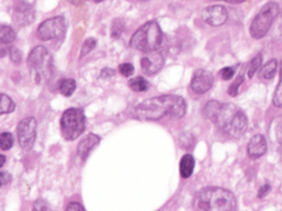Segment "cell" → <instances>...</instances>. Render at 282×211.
Listing matches in <instances>:
<instances>
[{
  "instance_id": "6da1fadb",
  "label": "cell",
  "mask_w": 282,
  "mask_h": 211,
  "mask_svg": "<svg viewBox=\"0 0 282 211\" xmlns=\"http://www.w3.org/2000/svg\"><path fill=\"white\" fill-rule=\"evenodd\" d=\"M186 113L185 100L175 95L147 99L130 110V117L139 121H158L163 118L179 120Z\"/></svg>"
},
{
  "instance_id": "7a4b0ae2",
  "label": "cell",
  "mask_w": 282,
  "mask_h": 211,
  "mask_svg": "<svg viewBox=\"0 0 282 211\" xmlns=\"http://www.w3.org/2000/svg\"><path fill=\"white\" fill-rule=\"evenodd\" d=\"M203 114L223 133L234 139L241 138L248 128L247 115L241 108L231 103L221 104L216 100H212L205 105Z\"/></svg>"
},
{
  "instance_id": "3957f363",
  "label": "cell",
  "mask_w": 282,
  "mask_h": 211,
  "mask_svg": "<svg viewBox=\"0 0 282 211\" xmlns=\"http://www.w3.org/2000/svg\"><path fill=\"white\" fill-rule=\"evenodd\" d=\"M194 208L203 211L235 210L237 208V203L234 194L227 189L206 187L196 194Z\"/></svg>"
},
{
  "instance_id": "277c9868",
  "label": "cell",
  "mask_w": 282,
  "mask_h": 211,
  "mask_svg": "<svg viewBox=\"0 0 282 211\" xmlns=\"http://www.w3.org/2000/svg\"><path fill=\"white\" fill-rule=\"evenodd\" d=\"M28 67L35 84H46L53 73V57L44 46L39 45L31 51L28 57Z\"/></svg>"
},
{
  "instance_id": "5b68a950",
  "label": "cell",
  "mask_w": 282,
  "mask_h": 211,
  "mask_svg": "<svg viewBox=\"0 0 282 211\" xmlns=\"http://www.w3.org/2000/svg\"><path fill=\"white\" fill-rule=\"evenodd\" d=\"M163 34L156 21L143 24L130 39V45L142 53L157 51L161 45Z\"/></svg>"
},
{
  "instance_id": "8992f818",
  "label": "cell",
  "mask_w": 282,
  "mask_h": 211,
  "mask_svg": "<svg viewBox=\"0 0 282 211\" xmlns=\"http://www.w3.org/2000/svg\"><path fill=\"white\" fill-rule=\"evenodd\" d=\"M279 4L277 2H268L262 8V10L254 18L250 24L249 32L254 39H262L268 33L271 25L275 22L276 18L279 14Z\"/></svg>"
},
{
  "instance_id": "52a82bcc",
  "label": "cell",
  "mask_w": 282,
  "mask_h": 211,
  "mask_svg": "<svg viewBox=\"0 0 282 211\" xmlns=\"http://www.w3.org/2000/svg\"><path fill=\"white\" fill-rule=\"evenodd\" d=\"M85 130V114L82 109L70 108L64 111L61 118V132L67 141L77 139Z\"/></svg>"
},
{
  "instance_id": "ba28073f",
  "label": "cell",
  "mask_w": 282,
  "mask_h": 211,
  "mask_svg": "<svg viewBox=\"0 0 282 211\" xmlns=\"http://www.w3.org/2000/svg\"><path fill=\"white\" fill-rule=\"evenodd\" d=\"M66 32V22L63 17H54L43 21L38 28V38L41 41L62 39Z\"/></svg>"
},
{
  "instance_id": "9c48e42d",
  "label": "cell",
  "mask_w": 282,
  "mask_h": 211,
  "mask_svg": "<svg viewBox=\"0 0 282 211\" xmlns=\"http://www.w3.org/2000/svg\"><path fill=\"white\" fill-rule=\"evenodd\" d=\"M17 135L20 146L24 150H30L36 139V120L32 117L21 120L17 128Z\"/></svg>"
},
{
  "instance_id": "30bf717a",
  "label": "cell",
  "mask_w": 282,
  "mask_h": 211,
  "mask_svg": "<svg viewBox=\"0 0 282 211\" xmlns=\"http://www.w3.org/2000/svg\"><path fill=\"white\" fill-rule=\"evenodd\" d=\"M164 65V57L160 52L151 51L145 53L140 60V67L142 73L147 76H152L157 74Z\"/></svg>"
},
{
  "instance_id": "8fae6325",
  "label": "cell",
  "mask_w": 282,
  "mask_h": 211,
  "mask_svg": "<svg viewBox=\"0 0 282 211\" xmlns=\"http://www.w3.org/2000/svg\"><path fill=\"white\" fill-rule=\"evenodd\" d=\"M214 83V77L212 73L206 70H198L192 77L191 81V88L198 95H203L210 91Z\"/></svg>"
},
{
  "instance_id": "7c38bea8",
  "label": "cell",
  "mask_w": 282,
  "mask_h": 211,
  "mask_svg": "<svg viewBox=\"0 0 282 211\" xmlns=\"http://www.w3.org/2000/svg\"><path fill=\"white\" fill-rule=\"evenodd\" d=\"M202 18L207 24L212 26H220L227 21L228 13L225 7L212 6L204 9L203 13H202Z\"/></svg>"
},
{
  "instance_id": "4fadbf2b",
  "label": "cell",
  "mask_w": 282,
  "mask_h": 211,
  "mask_svg": "<svg viewBox=\"0 0 282 211\" xmlns=\"http://www.w3.org/2000/svg\"><path fill=\"white\" fill-rule=\"evenodd\" d=\"M34 19V10L30 3L20 1L14 6L13 21L17 24L24 26L32 22Z\"/></svg>"
},
{
  "instance_id": "5bb4252c",
  "label": "cell",
  "mask_w": 282,
  "mask_h": 211,
  "mask_svg": "<svg viewBox=\"0 0 282 211\" xmlns=\"http://www.w3.org/2000/svg\"><path fill=\"white\" fill-rule=\"evenodd\" d=\"M266 152H267V141H266L265 136L262 134L253 136L247 146L248 156L253 160H257V158L264 156Z\"/></svg>"
},
{
  "instance_id": "9a60e30c",
  "label": "cell",
  "mask_w": 282,
  "mask_h": 211,
  "mask_svg": "<svg viewBox=\"0 0 282 211\" xmlns=\"http://www.w3.org/2000/svg\"><path fill=\"white\" fill-rule=\"evenodd\" d=\"M100 142V138L96 134L90 133L85 136V138L79 142L77 145V155L82 161H85L87 156L90 154V152L96 147Z\"/></svg>"
},
{
  "instance_id": "2e32d148",
  "label": "cell",
  "mask_w": 282,
  "mask_h": 211,
  "mask_svg": "<svg viewBox=\"0 0 282 211\" xmlns=\"http://www.w3.org/2000/svg\"><path fill=\"white\" fill-rule=\"evenodd\" d=\"M195 161L191 154H185L180 162V174L183 178H189L194 172Z\"/></svg>"
},
{
  "instance_id": "e0dca14e",
  "label": "cell",
  "mask_w": 282,
  "mask_h": 211,
  "mask_svg": "<svg viewBox=\"0 0 282 211\" xmlns=\"http://www.w3.org/2000/svg\"><path fill=\"white\" fill-rule=\"evenodd\" d=\"M277 70H278V62H277V60H271L260 70L259 77L267 79V81L268 79H273L276 76Z\"/></svg>"
},
{
  "instance_id": "ac0fdd59",
  "label": "cell",
  "mask_w": 282,
  "mask_h": 211,
  "mask_svg": "<svg viewBox=\"0 0 282 211\" xmlns=\"http://www.w3.org/2000/svg\"><path fill=\"white\" fill-rule=\"evenodd\" d=\"M76 82L73 78H64L58 84V91L64 97H70L75 92Z\"/></svg>"
},
{
  "instance_id": "d6986e66",
  "label": "cell",
  "mask_w": 282,
  "mask_h": 211,
  "mask_svg": "<svg viewBox=\"0 0 282 211\" xmlns=\"http://www.w3.org/2000/svg\"><path fill=\"white\" fill-rule=\"evenodd\" d=\"M128 85L131 91L137 92V93L146 92L149 88V83L143 77H135V78L130 79Z\"/></svg>"
},
{
  "instance_id": "ffe728a7",
  "label": "cell",
  "mask_w": 282,
  "mask_h": 211,
  "mask_svg": "<svg viewBox=\"0 0 282 211\" xmlns=\"http://www.w3.org/2000/svg\"><path fill=\"white\" fill-rule=\"evenodd\" d=\"M15 40V33L12 30V28H10L8 25H1V30H0V41H1L2 44H9L12 43Z\"/></svg>"
},
{
  "instance_id": "44dd1931",
  "label": "cell",
  "mask_w": 282,
  "mask_h": 211,
  "mask_svg": "<svg viewBox=\"0 0 282 211\" xmlns=\"http://www.w3.org/2000/svg\"><path fill=\"white\" fill-rule=\"evenodd\" d=\"M15 109V105L12 102V99L8 97L7 95H1V103H0V113L6 114L12 112Z\"/></svg>"
},
{
  "instance_id": "7402d4cb",
  "label": "cell",
  "mask_w": 282,
  "mask_h": 211,
  "mask_svg": "<svg viewBox=\"0 0 282 211\" xmlns=\"http://www.w3.org/2000/svg\"><path fill=\"white\" fill-rule=\"evenodd\" d=\"M262 64H263V54H262V53H259V54H257L256 56L254 57L252 62H250V64H249V68H248V77L249 78L254 77V75L259 70V67L262 66Z\"/></svg>"
},
{
  "instance_id": "603a6c76",
  "label": "cell",
  "mask_w": 282,
  "mask_h": 211,
  "mask_svg": "<svg viewBox=\"0 0 282 211\" xmlns=\"http://www.w3.org/2000/svg\"><path fill=\"white\" fill-rule=\"evenodd\" d=\"M13 145V136L9 132H2L0 135V149L2 151H8Z\"/></svg>"
},
{
  "instance_id": "cb8c5ba5",
  "label": "cell",
  "mask_w": 282,
  "mask_h": 211,
  "mask_svg": "<svg viewBox=\"0 0 282 211\" xmlns=\"http://www.w3.org/2000/svg\"><path fill=\"white\" fill-rule=\"evenodd\" d=\"M125 30V22L121 19H116L111 25V38L118 39Z\"/></svg>"
},
{
  "instance_id": "d4e9b609",
  "label": "cell",
  "mask_w": 282,
  "mask_h": 211,
  "mask_svg": "<svg viewBox=\"0 0 282 211\" xmlns=\"http://www.w3.org/2000/svg\"><path fill=\"white\" fill-rule=\"evenodd\" d=\"M274 105L276 107L282 109V64H281V71H280V82L277 86V89L274 95Z\"/></svg>"
},
{
  "instance_id": "484cf974",
  "label": "cell",
  "mask_w": 282,
  "mask_h": 211,
  "mask_svg": "<svg viewBox=\"0 0 282 211\" xmlns=\"http://www.w3.org/2000/svg\"><path fill=\"white\" fill-rule=\"evenodd\" d=\"M96 44H97V42L94 38H89V39L85 41L84 44H83V47H82L81 57H84L85 55L88 54L90 51H93L95 49V46H96Z\"/></svg>"
},
{
  "instance_id": "4316f807",
  "label": "cell",
  "mask_w": 282,
  "mask_h": 211,
  "mask_svg": "<svg viewBox=\"0 0 282 211\" xmlns=\"http://www.w3.org/2000/svg\"><path fill=\"white\" fill-rule=\"evenodd\" d=\"M243 82H244V75H239V76L236 78V81L234 82V83L232 84V85L230 86V89H228V94H230L231 96H233V97L237 96L238 88H239V86L242 85Z\"/></svg>"
},
{
  "instance_id": "83f0119b",
  "label": "cell",
  "mask_w": 282,
  "mask_h": 211,
  "mask_svg": "<svg viewBox=\"0 0 282 211\" xmlns=\"http://www.w3.org/2000/svg\"><path fill=\"white\" fill-rule=\"evenodd\" d=\"M119 72L122 76L125 77H129L131 76L132 74L135 72V67L132 66L130 63H125V64H121L119 66Z\"/></svg>"
},
{
  "instance_id": "f1b7e54d",
  "label": "cell",
  "mask_w": 282,
  "mask_h": 211,
  "mask_svg": "<svg viewBox=\"0 0 282 211\" xmlns=\"http://www.w3.org/2000/svg\"><path fill=\"white\" fill-rule=\"evenodd\" d=\"M234 74H235V70H234V67H224L220 72V75L223 79H224V81H230V79L233 78Z\"/></svg>"
},
{
  "instance_id": "f546056e",
  "label": "cell",
  "mask_w": 282,
  "mask_h": 211,
  "mask_svg": "<svg viewBox=\"0 0 282 211\" xmlns=\"http://www.w3.org/2000/svg\"><path fill=\"white\" fill-rule=\"evenodd\" d=\"M10 57H11V61L14 64H19V63L22 61V55H21V52L17 49H10Z\"/></svg>"
},
{
  "instance_id": "4dcf8cb0",
  "label": "cell",
  "mask_w": 282,
  "mask_h": 211,
  "mask_svg": "<svg viewBox=\"0 0 282 211\" xmlns=\"http://www.w3.org/2000/svg\"><path fill=\"white\" fill-rule=\"evenodd\" d=\"M33 208L35 210H39V211H43V210H50V207L46 205L45 202L43 200H38V202H35L33 205Z\"/></svg>"
},
{
  "instance_id": "1f68e13d",
  "label": "cell",
  "mask_w": 282,
  "mask_h": 211,
  "mask_svg": "<svg viewBox=\"0 0 282 211\" xmlns=\"http://www.w3.org/2000/svg\"><path fill=\"white\" fill-rule=\"evenodd\" d=\"M11 179H12V177H11V175H10L9 173H7V172H1V173H0V181H1L2 186L9 184L10 182H11Z\"/></svg>"
},
{
  "instance_id": "d6a6232c",
  "label": "cell",
  "mask_w": 282,
  "mask_h": 211,
  "mask_svg": "<svg viewBox=\"0 0 282 211\" xmlns=\"http://www.w3.org/2000/svg\"><path fill=\"white\" fill-rule=\"evenodd\" d=\"M270 189H271L270 185H269V184H265L264 186L259 189V192H258V197H259V198H264V197H266V196H267V195L269 194Z\"/></svg>"
},
{
  "instance_id": "836d02e7",
  "label": "cell",
  "mask_w": 282,
  "mask_h": 211,
  "mask_svg": "<svg viewBox=\"0 0 282 211\" xmlns=\"http://www.w3.org/2000/svg\"><path fill=\"white\" fill-rule=\"evenodd\" d=\"M114 75H115V71L111 70V68H104L102 73H100V77L106 78V79L113 77Z\"/></svg>"
},
{
  "instance_id": "e575fe53",
  "label": "cell",
  "mask_w": 282,
  "mask_h": 211,
  "mask_svg": "<svg viewBox=\"0 0 282 211\" xmlns=\"http://www.w3.org/2000/svg\"><path fill=\"white\" fill-rule=\"evenodd\" d=\"M277 140H278L280 144V150L282 152V121L277 126Z\"/></svg>"
},
{
  "instance_id": "d590c367",
  "label": "cell",
  "mask_w": 282,
  "mask_h": 211,
  "mask_svg": "<svg viewBox=\"0 0 282 211\" xmlns=\"http://www.w3.org/2000/svg\"><path fill=\"white\" fill-rule=\"evenodd\" d=\"M66 210H67V211H70V210H85V208L83 207L82 205H79L78 203L74 202V203H71L70 205L67 206Z\"/></svg>"
},
{
  "instance_id": "8d00e7d4",
  "label": "cell",
  "mask_w": 282,
  "mask_h": 211,
  "mask_svg": "<svg viewBox=\"0 0 282 211\" xmlns=\"http://www.w3.org/2000/svg\"><path fill=\"white\" fill-rule=\"evenodd\" d=\"M220 1H225V2H230V3H242L246 0H220Z\"/></svg>"
},
{
  "instance_id": "74e56055",
  "label": "cell",
  "mask_w": 282,
  "mask_h": 211,
  "mask_svg": "<svg viewBox=\"0 0 282 211\" xmlns=\"http://www.w3.org/2000/svg\"><path fill=\"white\" fill-rule=\"evenodd\" d=\"M4 162H6V157L3 155H0V167H2L4 165Z\"/></svg>"
},
{
  "instance_id": "f35d334b",
  "label": "cell",
  "mask_w": 282,
  "mask_h": 211,
  "mask_svg": "<svg viewBox=\"0 0 282 211\" xmlns=\"http://www.w3.org/2000/svg\"><path fill=\"white\" fill-rule=\"evenodd\" d=\"M89 1H93V2H102L104 0H89Z\"/></svg>"
},
{
  "instance_id": "ab89813d",
  "label": "cell",
  "mask_w": 282,
  "mask_h": 211,
  "mask_svg": "<svg viewBox=\"0 0 282 211\" xmlns=\"http://www.w3.org/2000/svg\"><path fill=\"white\" fill-rule=\"evenodd\" d=\"M141 1H147V0H141Z\"/></svg>"
}]
</instances>
